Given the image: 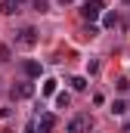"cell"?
I'll list each match as a JSON object with an SVG mask.
<instances>
[{
    "mask_svg": "<svg viewBox=\"0 0 130 133\" xmlns=\"http://www.w3.org/2000/svg\"><path fill=\"white\" fill-rule=\"evenodd\" d=\"M102 9H105V3H102V0H87V3L81 6V16H84L87 22H96L99 16H102Z\"/></svg>",
    "mask_w": 130,
    "mask_h": 133,
    "instance_id": "6da1fadb",
    "label": "cell"
},
{
    "mask_svg": "<svg viewBox=\"0 0 130 133\" xmlns=\"http://www.w3.org/2000/svg\"><path fill=\"white\" fill-rule=\"evenodd\" d=\"M19 43H22V46H34V43H37V31H34V28H22V31H19Z\"/></svg>",
    "mask_w": 130,
    "mask_h": 133,
    "instance_id": "8992f818",
    "label": "cell"
},
{
    "mask_svg": "<svg viewBox=\"0 0 130 133\" xmlns=\"http://www.w3.org/2000/svg\"><path fill=\"white\" fill-rule=\"evenodd\" d=\"M43 93H47V96L56 93V81H43Z\"/></svg>",
    "mask_w": 130,
    "mask_h": 133,
    "instance_id": "4fadbf2b",
    "label": "cell"
},
{
    "mask_svg": "<svg viewBox=\"0 0 130 133\" xmlns=\"http://www.w3.org/2000/svg\"><path fill=\"white\" fill-rule=\"evenodd\" d=\"M0 133H9V130H0Z\"/></svg>",
    "mask_w": 130,
    "mask_h": 133,
    "instance_id": "d6986e66",
    "label": "cell"
},
{
    "mask_svg": "<svg viewBox=\"0 0 130 133\" xmlns=\"http://www.w3.org/2000/svg\"><path fill=\"white\" fill-rule=\"evenodd\" d=\"M16 3H22V0H16Z\"/></svg>",
    "mask_w": 130,
    "mask_h": 133,
    "instance_id": "ffe728a7",
    "label": "cell"
},
{
    "mask_svg": "<svg viewBox=\"0 0 130 133\" xmlns=\"http://www.w3.org/2000/svg\"><path fill=\"white\" fill-rule=\"evenodd\" d=\"M118 25V12H105V28H115Z\"/></svg>",
    "mask_w": 130,
    "mask_h": 133,
    "instance_id": "30bf717a",
    "label": "cell"
},
{
    "mask_svg": "<svg viewBox=\"0 0 130 133\" xmlns=\"http://www.w3.org/2000/svg\"><path fill=\"white\" fill-rule=\"evenodd\" d=\"M127 108H130V105H127L124 99H115V102H112V108H108V111H112V115H127Z\"/></svg>",
    "mask_w": 130,
    "mask_h": 133,
    "instance_id": "ba28073f",
    "label": "cell"
},
{
    "mask_svg": "<svg viewBox=\"0 0 130 133\" xmlns=\"http://www.w3.org/2000/svg\"><path fill=\"white\" fill-rule=\"evenodd\" d=\"M121 3H127V6H130V0H121Z\"/></svg>",
    "mask_w": 130,
    "mask_h": 133,
    "instance_id": "ac0fdd59",
    "label": "cell"
},
{
    "mask_svg": "<svg viewBox=\"0 0 130 133\" xmlns=\"http://www.w3.org/2000/svg\"><path fill=\"white\" fill-rule=\"evenodd\" d=\"M68 84H71V87H74V90H87V81H84V77H71V81H68Z\"/></svg>",
    "mask_w": 130,
    "mask_h": 133,
    "instance_id": "8fae6325",
    "label": "cell"
},
{
    "mask_svg": "<svg viewBox=\"0 0 130 133\" xmlns=\"http://www.w3.org/2000/svg\"><path fill=\"white\" fill-rule=\"evenodd\" d=\"M22 71H25L28 77H40V71H43V65H40L37 59H25V62H22Z\"/></svg>",
    "mask_w": 130,
    "mask_h": 133,
    "instance_id": "5b68a950",
    "label": "cell"
},
{
    "mask_svg": "<svg viewBox=\"0 0 130 133\" xmlns=\"http://www.w3.org/2000/svg\"><path fill=\"white\" fill-rule=\"evenodd\" d=\"M53 127H56V115H50V111L40 115L37 124H34V130H37V133H53Z\"/></svg>",
    "mask_w": 130,
    "mask_h": 133,
    "instance_id": "3957f363",
    "label": "cell"
},
{
    "mask_svg": "<svg viewBox=\"0 0 130 133\" xmlns=\"http://www.w3.org/2000/svg\"><path fill=\"white\" fill-rule=\"evenodd\" d=\"M16 9H19V3H16V0H0V12H3V16H12Z\"/></svg>",
    "mask_w": 130,
    "mask_h": 133,
    "instance_id": "52a82bcc",
    "label": "cell"
},
{
    "mask_svg": "<svg viewBox=\"0 0 130 133\" xmlns=\"http://www.w3.org/2000/svg\"><path fill=\"white\" fill-rule=\"evenodd\" d=\"M34 6H37V9L43 12V9H47V0H34Z\"/></svg>",
    "mask_w": 130,
    "mask_h": 133,
    "instance_id": "9a60e30c",
    "label": "cell"
},
{
    "mask_svg": "<svg viewBox=\"0 0 130 133\" xmlns=\"http://www.w3.org/2000/svg\"><path fill=\"white\" fill-rule=\"evenodd\" d=\"M118 90H121V93H127V90H130V81H127V77H121V81H118Z\"/></svg>",
    "mask_w": 130,
    "mask_h": 133,
    "instance_id": "5bb4252c",
    "label": "cell"
},
{
    "mask_svg": "<svg viewBox=\"0 0 130 133\" xmlns=\"http://www.w3.org/2000/svg\"><path fill=\"white\" fill-rule=\"evenodd\" d=\"M12 59V53H9V46L6 43H0V62H9Z\"/></svg>",
    "mask_w": 130,
    "mask_h": 133,
    "instance_id": "7c38bea8",
    "label": "cell"
},
{
    "mask_svg": "<svg viewBox=\"0 0 130 133\" xmlns=\"http://www.w3.org/2000/svg\"><path fill=\"white\" fill-rule=\"evenodd\" d=\"M12 99H31L34 96V84H12Z\"/></svg>",
    "mask_w": 130,
    "mask_h": 133,
    "instance_id": "277c9868",
    "label": "cell"
},
{
    "mask_svg": "<svg viewBox=\"0 0 130 133\" xmlns=\"http://www.w3.org/2000/svg\"><path fill=\"white\" fill-rule=\"evenodd\" d=\"M90 127H93V118L90 115H74L68 121V133H90Z\"/></svg>",
    "mask_w": 130,
    "mask_h": 133,
    "instance_id": "7a4b0ae2",
    "label": "cell"
},
{
    "mask_svg": "<svg viewBox=\"0 0 130 133\" xmlns=\"http://www.w3.org/2000/svg\"><path fill=\"white\" fill-rule=\"evenodd\" d=\"M124 133H130V121H127V124H124Z\"/></svg>",
    "mask_w": 130,
    "mask_h": 133,
    "instance_id": "2e32d148",
    "label": "cell"
},
{
    "mask_svg": "<svg viewBox=\"0 0 130 133\" xmlns=\"http://www.w3.org/2000/svg\"><path fill=\"white\" fill-rule=\"evenodd\" d=\"M28 133H37V130H34V124H28Z\"/></svg>",
    "mask_w": 130,
    "mask_h": 133,
    "instance_id": "e0dca14e",
    "label": "cell"
},
{
    "mask_svg": "<svg viewBox=\"0 0 130 133\" xmlns=\"http://www.w3.org/2000/svg\"><path fill=\"white\" fill-rule=\"evenodd\" d=\"M68 102H71L68 93H59V96H56V105H59V108H68Z\"/></svg>",
    "mask_w": 130,
    "mask_h": 133,
    "instance_id": "9c48e42d",
    "label": "cell"
}]
</instances>
